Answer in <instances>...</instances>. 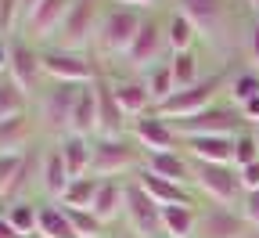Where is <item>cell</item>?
<instances>
[{
  "label": "cell",
  "mask_w": 259,
  "mask_h": 238,
  "mask_svg": "<svg viewBox=\"0 0 259 238\" xmlns=\"http://www.w3.org/2000/svg\"><path fill=\"white\" fill-rule=\"evenodd\" d=\"M166 4L194 22L202 47L212 54V61L223 73L241 65V37L252 18V11L241 0H166Z\"/></svg>",
  "instance_id": "1"
},
{
  "label": "cell",
  "mask_w": 259,
  "mask_h": 238,
  "mask_svg": "<svg viewBox=\"0 0 259 238\" xmlns=\"http://www.w3.org/2000/svg\"><path fill=\"white\" fill-rule=\"evenodd\" d=\"M173 51H169V40H166V8H158L151 15H144L141 29L134 44L126 47V54L119 58V65L112 69H122V73H134V76H144L148 69H155L158 61H166Z\"/></svg>",
  "instance_id": "2"
},
{
  "label": "cell",
  "mask_w": 259,
  "mask_h": 238,
  "mask_svg": "<svg viewBox=\"0 0 259 238\" xmlns=\"http://www.w3.org/2000/svg\"><path fill=\"white\" fill-rule=\"evenodd\" d=\"M141 22H144V11H134V8H122V4L108 0L101 25H97V37H94V58L101 65H119L126 47L134 44Z\"/></svg>",
  "instance_id": "3"
},
{
  "label": "cell",
  "mask_w": 259,
  "mask_h": 238,
  "mask_svg": "<svg viewBox=\"0 0 259 238\" xmlns=\"http://www.w3.org/2000/svg\"><path fill=\"white\" fill-rule=\"evenodd\" d=\"M79 87L72 83H47L36 101H32V116L40 123L44 141H61L65 133H72V109H76Z\"/></svg>",
  "instance_id": "4"
},
{
  "label": "cell",
  "mask_w": 259,
  "mask_h": 238,
  "mask_svg": "<svg viewBox=\"0 0 259 238\" xmlns=\"http://www.w3.org/2000/svg\"><path fill=\"white\" fill-rule=\"evenodd\" d=\"M194 162V159H191ZM198 202H209V206H241L245 198V184L238 166H220V162H194V181H191Z\"/></svg>",
  "instance_id": "5"
},
{
  "label": "cell",
  "mask_w": 259,
  "mask_h": 238,
  "mask_svg": "<svg viewBox=\"0 0 259 238\" xmlns=\"http://www.w3.org/2000/svg\"><path fill=\"white\" fill-rule=\"evenodd\" d=\"M220 101H227V73H223V69L209 73L205 80H198V83L187 87V90H177L166 105H158L155 112H158L162 119L173 123V119H191V116H198V112L220 105Z\"/></svg>",
  "instance_id": "6"
},
{
  "label": "cell",
  "mask_w": 259,
  "mask_h": 238,
  "mask_svg": "<svg viewBox=\"0 0 259 238\" xmlns=\"http://www.w3.org/2000/svg\"><path fill=\"white\" fill-rule=\"evenodd\" d=\"M144 166V152L130 141V138H94V177H115V181H130L137 177Z\"/></svg>",
  "instance_id": "7"
},
{
  "label": "cell",
  "mask_w": 259,
  "mask_h": 238,
  "mask_svg": "<svg viewBox=\"0 0 259 238\" xmlns=\"http://www.w3.org/2000/svg\"><path fill=\"white\" fill-rule=\"evenodd\" d=\"M173 130L180 141H191V138H238L241 130H248L241 109H234L231 101H220V105L191 116V119H173Z\"/></svg>",
  "instance_id": "8"
},
{
  "label": "cell",
  "mask_w": 259,
  "mask_h": 238,
  "mask_svg": "<svg viewBox=\"0 0 259 238\" xmlns=\"http://www.w3.org/2000/svg\"><path fill=\"white\" fill-rule=\"evenodd\" d=\"M105 4H108V0H76L69 18H65V25H61V32L54 37V44H47V47L94 54V37H97V25H101Z\"/></svg>",
  "instance_id": "9"
},
{
  "label": "cell",
  "mask_w": 259,
  "mask_h": 238,
  "mask_svg": "<svg viewBox=\"0 0 259 238\" xmlns=\"http://www.w3.org/2000/svg\"><path fill=\"white\" fill-rule=\"evenodd\" d=\"M44 69H47V83H72V87H87L101 76L105 65L94 54H79V51H61V47H44Z\"/></svg>",
  "instance_id": "10"
},
{
  "label": "cell",
  "mask_w": 259,
  "mask_h": 238,
  "mask_svg": "<svg viewBox=\"0 0 259 238\" xmlns=\"http://www.w3.org/2000/svg\"><path fill=\"white\" fill-rule=\"evenodd\" d=\"M8 80H15L29 101H36V94L47 87V69H44V47L32 44L25 37L11 40V65H8Z\"/></svg>",
  "instance_id": "11"
},
{
  "label": "cell",
  "mask_w": 259,
  "mask_h": 238,
  "mask_svg": "<svg viewBox=\"0 0 259 238\" xmlns=\"http://www.w3.org/2000/svg\"><path fill=\"white\" fill-rule=\"evenodd\" d=\"M122 227L134 231L137 238H155L162 234V206L144 191L137 177L126 181V206H122Z\"/></svg>",
  "instance_id": "12"
},
{
  "label": "cell",
  "mask_w": 259,
  "mask_h": 238,
  "mask_svg": "<svg viewBox=\"0 0 259 238\" xmlns=\"http://www.w3.org/2000/svg\"><path fill=\"white\" fill-rule=\"evenodd\" d=\"M105 73H108V83H112V94H115V101H119V109H122V116H126L130 123L155 112V101H151V94H148L144 76L112 69V65H105Z\"/></svg>",
  "instance_id": "13"
},
{
  "label": "cell",
  "mask_w": 259,
  "mask_h": 238,
  "mask_svg": "<svg viewBox=\"0 0 259 238\" xmlns=\"http://www.w3.org/2000/svg\"><path fill=\"white\" fill-rule=\"evenodd\" d=\"M126 138L134 141V145H137V148H141L144 155H158V152H177V148H180V138H177L173 123H169V119H162L158 112L134 119V123H130V130H126Z\"/></svg>",
  "instance_id": "14"
},
{
  "label": "cell",
  "mask_w": 259,
  "mask_h": 238,
  "mask_svg": "<svg viewBox=\"0 0 259 238\" xmlns=\"http://www.w3.org/2000/svg\"><path fill=\"white\" fill-rule=\"evenodd\" d=\"M72 4H76V0H40V4L32 8V15L25 18L22 37L32 40V44H40V47L54 44V37L61 32V25H65V18H69Z\"/></svg>",
  "instance_id": "15"
},
{
  "label": "cell",
  "mask_w": 259,
  "mask_h": 238,
  "mask_svg": "<svg viewBox=\"0 0 259 238\" xmlns=\"http://www.w3.org/2000/svg\"><path fill=\"white\" fill-rule=\"evenodd\" d=\"M248 234H252V227L241 217V210H234V206H209V202L198 206L194 238H248Z\"/></svg>",
  "instance_id": "16"
},
{
  "label": "cell",
  "mask_w": 259,
  "mask_h": 238,
  "mask_svg": "<svg viewBox=\"0 0 259 238\" xmlns=\"http://www.w3.org/2000/svg\"><path fill=\"white\" fill-rule=\"evenodd\" d=\"M72 174L65 166V155L58 141H44V159H40V198L44 202H61V195L69 191Z\"/></svg>",
  "instance_id": "17"
},
{
  "label": "cell",
  "mask_w": 259,
  "mask_h": 238,
  "mask_svg": "<svg viewBox=\"0 0 259 238\" xmlns=\"http://www.w3.org/2000/svg\"><path fill=\"white\" fill-rule=\"evenodd\" d=\"M94 90H97V138H126L130 119L119 109V101L112 94V83H108V73L105 69H101V76L94 80Z\"/></svg>",
  "instance_id": "18"
},
{
  "label": "cell",
  "mask_w": 259,
  "mask_h": 238,
  "mask_svg": "<svg viewBox=\"0 0 259 238\" xmlns=\"http://www.w3.org/2000/svg\"><path fill=\"white\" fill-rule=\"evenodd\" d=\"M40 141H44V133H40V123L32 116V109L15 119H0V155H22Z\"/></svg>",
  "instance_id": "19"
},
{
  "label": "cell",
  "mask_w": 259,
  "mask_h": 238,
  "mask_svg": "<svg viewBox=\"0 0 259 238\" xmlns=\"http://www.w3.org/2000/svg\"><path fill=\"white\" fill-rule=\"evenodd\" d=\"M141 169H148V174H155V177H162V181H173V184H187L191 188V181H194V162H191V155L184 152V148H177V152H158V155H144V166Z\"/></svg>",
  "instance_id": "20"
},
{
  "label": "cell",
  "mask_w": 259,
  "mask_h": 238,
  "mask_svg": "<svg viewBox=\"0 0 259 238\" xmlns=\"http://www.w3.org/2000/svg\"><path fill=\"white\" fill-rule=\"evenodd\" d=\"M137 181L144 184V191H148V195L158 202L162 210H166V206H202V202H198V195H194V188H187V184L162 181V177L148 174V169H141V174H137Z\"/></svg>",
  "instance_id": "21"
},
{
  "label": "cell",
  "mask_w": 259,
  "mask_h": 238,
  "mask_svg": "<svg viewBox=\"0 0 259 238\" xmlns=\"http://www.w3.org/2000/svg\"><path fill=\"white\" fill-rule=\"evenodd\" d=\"M122 206H126V181H115V177H105L101 188H97V198H94V213L101 217L108 227L122 224Z\"/></svg>",
  "instance_id": "22"
},
{
  "label": "cell",
  "mask_w": 259,
  "mask_h": 238,
  "mask_svg": "<svg viewBox=\"0 0 259 238\" xmlns=\"http://www.w3.org/2000/svg\"><path fill=\"white\" fill-rule=\"evenodd\" d=\"M180 148H184L194 162L234 166V138H191V141H180Z\"/></svg>",
  "instance_id": "23"
},
{
  "label": "cell",
  "mask_w": 259,
  "mask_h": 238,
  "mask_svg": "<svg viewBox=\"0 0 259 238\" xmlns=\"http://www.w3.org/2000/svg\"><path fill=\"white\" fill-rule=\"evenodd\" d=\"M166 40H169V51H194V47H202V37H198V29H194V22L187 15H180L177 8L166 4Z\"/></svg>",
  "instance_id": "24"
},
{
  "label": "cell",
  "mask_w": 259,
  "mask_h": 238,
  "mask_svg": "<svg viewBox=\"0 0 259 238\" xmlns=\"http://www.w3.org/2000/svg\"><path fill=\"white\" fill-rule=\"evenodd\" d=\"M61 155H65V166H69L72 177H87L90 166H94V141L90 138H79V133H65L58 141Z\"/></svg>",
  "instance_id": "25"
},
{
  "label": "cell",
  "mask_w": 259,
  "mask_h": 238,
  "mask_svg": "<svg viewBox=\"0 0 259 238\" xmlns=\"http://www.w3.org/2000/svg\"><path fill=\"white\" fill-rule=\"evenodd\" d=\"M72 133H79V138H97V90L94 83L79 87L76 94V109H72Z\"/></svg>",
  "instance_id": "26"
},
{
  "label": "cell",
  "mask_w": 259,
  "mask_h": 238,
  "mask_svg": "<svg viewBox=\"0 0 259 238\" xmlns=\"http://www.w3.org/2000/svg\"><path fill=\"white\" fill-rule=\"evenodd\" d=\"M255 94H259V69H252V65H234V69L227 73V101H231L234 109H241Z\"/></svg>",
  "instance_id": "27"
},
{
  "label": "cell",
  "mask_w": 259,
  "mask_h": 238,
  "mask_svg": "<svg viewBox=\"0 0 259 238\" xmlns=\"http://www.w3.org/2000/svg\"><path fill=\"white\" fill-rule=\"evenodd\" d=\"M40 234L44 238H79L69 210L61 202H44V198H40Z\"/></svg>",
  "instance_id": "28"
},
{
  "label": "cell",
  "mask_w": 259,
  "mask_h": 238,
  "mask_svg": "<svg viewBox=\"0 0 259 238\" xmlns=\"http://www.w3.org/2000/svg\"><path fill=\"white\" fill-rule=\"evenodd\" d=\"M194 227H198V206H166L162 210V234L194 238Z\"/></svg>",
  "instance_id": "29"
},
{
  "label": "cell",
  "mask_w": 259,
  "mask_h": 238,
  "mask_svg": "<svg viewBox=\"0 0 259 238\" xmlns=\"http://www.w3.org/2000/svg\"><path fill=\"white\" fill-rule=\"evenodd\" d=\"M4 217L11 220V227L29 238V234H40V198H22V202H11L4 206Z\"/></svg>",
  "instance_id": "30"
},
{
  "label": "cell",
  "mask_w": 259,
  "mask_h": 238,
  "mask_svg": "<svg viewBox=\"0 0 259 238\" xmlns=\"http://www.w3.org/2000/svg\"><path fill=\"white\" fill-rule=\"evenodd\" d=\"M97 188H101V177H94V174L72 177L69 191L61 195V206H65V210H90L94 198H97Z\"/></svg>",
  "instance_id": "31"
},
{
  "label": "cell",
  "mask_w": 259,
  "mask_h": 238,
  "mask_svg": "<svg viewBox=\"0 0 259 238\" xmlns=\"http://www.w3.org/2000/svg\"><path fill=\"white\" fill-rule=\"evenodd\" d=\"M144 83H148V94H151V101H155V109H158V105H166V101L177 94L169 58H166V61H158L155 69H148V73H144Z\"/></svg>",
  "instance_id": "32"
},
{
  "label": "cell",
  "mask_w": 259,
  "mask_h": 238,
  "mask_svg": "<svg viewBox=\"0 0 259 238\" xmlns=\"http://www.w3.org/2000/svg\"><path fill=\"white\" fill-rule=\"evenodd\" d=\"M32 109V101H29V94L15 83V80H8V76H0V119H15V116H25Z\"/></svg>",
  "instance_id": "33"
},
{
  "label": "cell",
  "mask_w": 259,
  "mask_h": 238,
  "mask_svg": "<svg viewBox=\"0 0 259 238\" xmlns=\"http://www.w3.org/2000/svg\"><path fill=\"white\" fill-rule=\"evenodd\" d=\"M252 162H259V141H255V130L248 126L234 138V166L241 169V166H252Z\"/></svg>",
  "instance_id": "34"
},
{
  "label": "cell",
  "mask_w": 259,
  "mask_h": 238,
  "mask_svg": "<svg viewBox=\"0 0 259 238\" xmlns=\"http://www.w3.org/2000/svg\"><path fill=\"white\" fill-rule=\"evenodd\" d=\"M241 65L259 69V15H252L248 25H245V37H241Z\"/></svg>",
  "instance_id": "35"
},
{
  "label": "cell",
  "mask_w": 259,
  "mask_h": 238,
  "mask_svg": "<svg viewBox=\"0 0 259 238\" xmlns=\"http://www.w3.org/2000/svg\"><path fill=\"white\" fill-rule=\"evenodd\" d=\"M241 217L248 220V227L252 231H259V191H245V198H241Z\"/></svg>",
  "instance_id": "36"
},
{
  "label": "cell",
  "mask_w": 259,
  "mask_h": 238,
  "mask_svg": "<svg viewBox=\"0 0 259 238\" xmlns=\"http://www.w3.org/2000/svg\"><path fill=\"white\" fill-rule=\"evenodd\" d=\"M112 4H122V8H134V11L151 15V11H158V8H166V0H112Z\"/></svg>",
  "instance_id": "37"
},
{
  "label": "cell",
  "mask_w": 259,
  "mask_h": 238,
  "mask_svg": "<svg viewBox=\"0 0 259 238\" xmlns=\"http://www.w3.org/2000/svg\"><path fill=\"white\" fill-rule=\"evenodd\" d=\"M238 174H241V184H245V191H259V162H252V166H241Z\"/></svg>",
  "instance_id": "38"
},
{
  "label": "cell",
  "mask_w": 259,
  "mask_h": 238,
  "mask_svg": "<svg viewBox=\"0 0 259 238\" xmlns=\"http://www.w3.org/2000/svg\"><path fill=\"white\" fill-rule=\"evenodd\" d=\"M241 116H245V123H248V126H259V94H255L252 101H245V105H241Z\"/></svg>",
  "instance_id": "39"
},
{
  "label": "cell",
  "mask_w": 259,
  "mask_h": 238,
  "mask_svg": "<svg viewBox=\"0 0 259 238\" xmlns=\"http://www.w3.org/2000/svg\"><path fill=\"white\" fill-rule=\"evenodd\" d=\"M11 65V37H0V76H8Z\"/></svg>",
  "instance_id": "40"
},
{
  "label": "cell",
  "mask_w": 259,
  "mask_h": 238,
  "mask_svg": "<svg viewBox=\"0 0 259 238\" xmlns=\"http://www.w3.org/2000/svg\"><path fill=\"white\" fill-rule=\"evenodd\" d=\"M0 238H22V234L11 227V220L4 217V210H0Z\"/></svg>",
  "instance_id": "41"
},
{
  "label": "cell",
  "mask_w": 259,
  "mask_h": 238,
  "mask_svg": "<svg viewBox=\"0 0 259 238\" xmlns=\"http://www.w3.org/2000/svg\"><path fill=\"white\" fill-rule=\"evenodd\" d=\"M105 238H137V234H134V231H126L122 224H115V227H112V231H108Z\"/></svg>",
  "instance_id": "42"
},
{
  "label": "cell",
  "mask_w": 259,
  "mask_h": 238,
  "mask_svg": "<svg viewBox=\"0 0 259 238\" xmlns=\"http://www.w3.org/2000/svg\"><path fill=\"white\" fill-rule=\"evenodd\" d=\"M252 130H255V141H259V126H252Z\"/></svg>",
  "instance_id": "43"
},
{
  "label": "cell",
  "mask_w": 259,
  "mask_h": 238,
  "mask_svg": "<svg viewBox=\"0 0 259 238\" xmlns=\"http://www.w3.org/2000/svg\"><path fill=\"white\" fill-rule=\"evenodd\" d=\"M248 238H259V231H252V234H248Z\"/></svg>",
  "instance_id": "44"
},
{
  "label": "cell",
  "mask_w": 259,
  "mask_h": 238,
  "mask_svg": "<svg viewBox=\"0 0 259 238\" xmlns=\"http://www.w3.org/2000/svg\"><path fill=\"white\" fill-rule=\"evenodd\" d=\"M29 238H44V234H29Z\"/></svg>",
  "instance_id": "45"
},
{
  "label": "cell",
  "mask_w": 259,
  "mask_h": 238,
  "mask_svg": "<svg viewBox=\"0 0 259 238\" xmlns=\"http://www.w3.org/2000/svg\"><path fill=\"white\" fill-rule=\"evenodd\" d=\"M155 238H169V234H155Z\"/></svg>",
  "instance_id": "46"
},
{
  "label": "cell",
  "mask_w": 259,
  "mask_h": 238,
  "mask_svg": "<svg viewBox=\"0 0 259 238\" xmlns=\"http://www.w3.org/2000/svg\"><path fill=\"white\" fill-rule=\"evenodd\" d=\"M241 4H245V0H241ZM245 8H248V4H245Z\"/></svg>",
  "instance_id": "47"
}]
</instances>
